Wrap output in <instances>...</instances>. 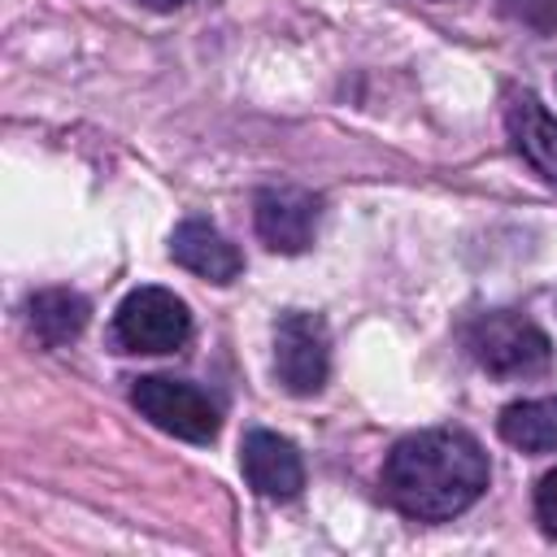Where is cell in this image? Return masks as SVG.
I'll use <instances>...</instances> for the list:
<instances>
[{"label":"cell","mask_w":557,"mask_h":557,"mask_svg":"<svg viewBox=\"0 0 557 557\" xmlns=\"http://www.w3.org/2000/svg\"><path fill=\"white\" fill-rule=\"evenodd\" d=\"M487 487V453L470 431L431 426L392 444L383 461V496L413 522H448Z\"/></svg>","instance_id":"cell-1"},{"label":"cell","mask_w":557,"mask_h":557,"mask_svg":"<svg viewBox=\"0 0 557 557\" xmlns=\"http://www.w3.org/2000/svg\"><path fill=\"white\" fill-rule=\"evenodd\" d=\"M466 344H470L474 361H479L487 374H496V379H531V374H540V370L548 366V357H553L548 335H544L531 318H522V313H513V309L479 313V318L470 322V331H466Z\"/></svg>","instance_id":"cell-2"},{"label":"cell","mask_w":557,"mask_h":557,"mask_svg":"<svg viewBox=\"0 0 557 557\" xmlns=\"http://www.w3.org/2000/svg\"><path fill=\"white\" fill-rule=\"evenodd\" d=\"M131 400L135 409L165 435H178V440H191V444H209L218 435V405L183 383V379H165V374H148L131 387Z\"/></svg>","instance_id":"cell-4"},{"label":"cell","mask_w":557,"mask_h":557,"mask_svg":"<svg viewBox=\"0 0 557 557\" xmlns=\"http://www.w3.org/2000/svg\"><path fill=\"white\" fill-rule=\"evenodd\" d=\"M191 335L187 305L165 287H135L113 313V339L126 352H174Z\"/></svg>","instance_id":"cell-3"},{"label":"cell","mask_w":557,"mask_h":557,"mask_svg":"<svg viewBox=\"0 0 557 557\" xmlns=\"http://www.w3.org/2000/svg\"><path fill=\"white\" fill-rule=\"evenodd\" d=\"M148 9H178V4H187V0H144Z\"/></svg>","instance_id":"cell-13"},{"label":"cell","mask_w":557,"mask_h":557,"mask_svg":"<svg viewBox=\"0 0 557 557\" xmlns=\"http://www.w3.org/2000/svg\"><path fill=\"white\" fill-rule=\"evenodd\" d=\"M505 126H509L513 148H518L544 178L557 183V117H553L531 91H522V96L509 100Z\"/></svg>","instance_id":"cell-9"},{"label":"cell","mask_w":557,"mask_h":557,"mask_svg":"<svg viewBox=\"0 0 557 557\" xmlns=\"http://www.w3.org/2000/svg\"><path fill=\"white\" fill-rule=\"evenodd\" d=\"M170 257H174L183 270H191V274H200V278H209V283H235L239 270H244L239 248H235L213 222H205V218H187V222L174 226V235H170Z\"/></svg>","instance_id":"cell-8"},{"label":"cell","mask_w":557,"mask_h":557,"mask_svg":"<svg viewBox=\"0 0 557 557\" xmlns=\"http://www.w3.org/2000/svg\"><path fill=\"white\" fill-rule=\"evenodd\" d=\"M239 466H244V479L252 483V492H261L270 500H292L305 487V466H300L296 444L274 431H248L244 448H239Z\"/></svg>","instance_id":"cell-7"},{"label":"cell","mask_w":557,"mask_h":557,"mask_svg":"<svg viewBox=\"0 0 557 557\" xmlns=\"http://www.w3.org/2000/svg\"><path fill=\"white\" fill-rule=\"evenodd\" d=\"M535 518H540L544 535L557 540V470H548V474L535 483Z\"/></svg>","instance_id":"cell-12"},{"label":"cell","mask_w":557,"mask_h":557,"mask_svg":"<svg viewBox=\"0 0 557 557\" xmlns=\"http://www.w3.org/2000/svg\"><path fill=\"white\" fill-rule=\"evenodd\" d=\"M318 218H322V205L305 187H261L252 200V222H257L261 244L287 257L313 244Z\"/></svg>","instance_id":"cell-6"},{"label":"cell","mask_w":557,"mask_h":557,"mask_svg":"<svg viewBox=\"0 0 557 557\" xmlns=\"http://www.w3.org/2000/svg\"><path fill=\"white\" fill-rule=\"evenodd\" d=\"M87 313H91L87 300L70 287H48L30 300V326L48 348H65L70 339H78L87 326Z\"/></svg>","instance_id":"cell-11"},{"label":"cell","mask_w":557,"mask_h":557,"mask_svg":"<svg viewBox=\"0 0 557 557\" xmlns=\"http://www.w3.org/2000/svg\"><path fill=\"white\" fill-rule=\"evenodd\" d=\"M500 440L522 453H548L557 448V396L513 400L500 409Z\"/></svg>","instance_id":"cell-10"},{"label":"cell","mask_w":557,"mask_h":557,"mask_svg":"<svg viewBox=\"0 0 557 557\" xmlns=\"http://www.w3.org/2000/svg\"><path fill=\"white\" fill-rule=\"evenodd\" d=\"M274 374L292 396H313L322 392L331 374V339L326 322L318 313H283L274 326Z\"/></svg>","instance_id":"cell-5"}]
</instances>
